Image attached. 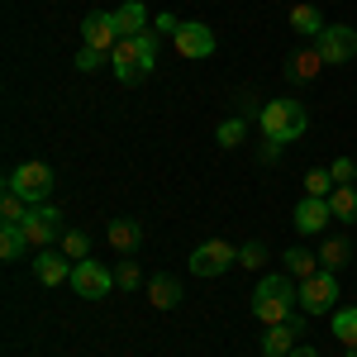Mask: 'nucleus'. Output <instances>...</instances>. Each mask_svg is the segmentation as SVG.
I'll list each match as a JSON object with an SVG mask.
<instances>
[{
    "mask_svg": "<svg viewBox=\"0 0 357 357\" xmlns=\"http://www.w3.org/2000/svg\"><path fill=\"white\" fill-rule=\"evenodd\" d=\"M296 305H301V291H296L291 276H262L257 291H252V319L272 329V324L296 319Z\"/></svg>",
    "mask_w": 357,
    "mask_h": 357,
    "instance_id": "f257e3e1",
    "label": "nucleus"
},
{
    "mask_svg": "<svg viewBox=\"0 0 357 357\" xmlns=\"http://www.w3.org/2000/svg\"><path fill=\"white\" fill-rule=\"evenodd\" d=\"M153 62H158V33H138V38H119L110 53V72L119 77L124 86H138L153 77Z\"/></svg>",
    "mask_w": 357,
    "mask_h": 357,
    "instance_id": "f03ea898",
    "label": "nucleus"
},
{
    "mask_svg": "<svg viewBox=\"0 0 357 357\" xmlns=\"http://www.w3.org/2000/svg\"><path fill=\"white\" fill-rule=\"evenodd\" d=\"M257 129H262V138H272V143H296L310 129V114L296 100H267L257 110Z\"/></svg>",
    "mask_w": 357,
    "mask_h": 357,
    "instance_id": "7ed1b4c3",
    "label": "nucleus"
},
{
    "mask_svg": "<svg viewBox=\"0 0 357 357\" xmlns=\"http://www.w3.org/2000/svg\"><path fill=\"white\" fill-rule=\"evenodd\" d=\"M5 191L24 195L29 205H48V195H53V167H43V162H20L10 176H5Z\"/></svg>",
    "mask_w": 357,
    "mask_h": 357,
    "instance_id": "20e7f679",
    "label": "nucleus"
},
{
    "mask_svg": "<svg viewBox=\"0 0 357 357\" xmlns=\"http://www.w3.org/2000/svg\"><path fill=\"white\" fill-rule=\"evenodd\" d=\"M333 305H338V276L329 267L301 281V314H333Z\"/></svg>",
    "mask_w": 357,
    "mask_h": 357,
    "instance_id": "39448f33",
    "label": "nucleus"
},
{
    "mask_svg": "<svg viewBox=\"0 0 357 357\" xmlns=\"http://www.w3.org/2000/svg\"><path fill=\"white\" fill-rule=\"evenodd\" d=\"M72 291H77L82 301H105V296L114 291V272L100 267L96 257H82V262L72 267Z\"/></svg>",
    "mask_w": 357,
    "mask_h": 357,
    "instance_id": "423d86ee",
    "label": "nucleus"
},
{
    "mask_svg": "<svg viewBox=\"0 0 357 357\" xmlns=\"http://www.w3.org/2000/svg\"><path fill=\"white\" fill-rule=\"evenodd\" d=\"M20 229H24V238H29V248H33V252L53 248L57 238L67 234V229H62V215H57L53 205H33V210H29V220L20 224Z\"/></svg>",
    "mask_w": 357,
    "mask_h": 357,
    "instance_id": "0eeeda50",
    "label": "nucleus"
},
{
    "mask_svg": "<svg viewBox=\"0 0 357 357\" xmlns=\"http://www.w3.org/2000/svg\"><path fill=\"white\" fill-rule=\"evenodd\" d=\"M119 43V24H114V10H91L82 20V48H96V53H114Z\"/></svg>",
    "mask_w": 357,
    "mask_h": 357,
    "instance_id": "6e6552de",
    "label": "nucleus"
},
{
    "mask_svg": "<svg viewBox=\"0 0 357 357\" xmlns=\"http://www.w3.org/2000/svg\"><path fill=\"white\" fill-rule=\"evenodd\" d=\"M234 262H238V248L224 243V238H210V243H200L191 252V272L195 276H224Z\"/></svg>",
    "mask_w": 357,
    "mask_h": 357,
    "instance_id": "1a4fd4ad",
    "label": "nucleus"
},
{
    "mask_svg": "<svg viewBox=\"0 0 357 357\" xmlns=\"http://www.w3.org/2000/svg\"><path fill=\"white\" fill-rule=\"evenodd\" d=\"M314 48L324 53V62H329V67H338V62H353V57H357V29L329 24L319 38H314Z\"/></svg>",
    "mask_w": 357,
    "mask_h": 357,
    "instance_id": "9d476101",
    "label": "nucleus"
},
{
    "mask_svg": "<svg viewBox=\"0 0 357 357\" xmlns=\"http://www.w3.org/2000/svg\"><path fill=\"white\" fill-rule=\"evenodd\" d=\"M172 43H176L181 57H210L215 53V29L200 24V20H186V24L172 33Z\"/></svg>",
    "mask_w": 357,
    "mask_h": 357,
    "instance_id": "9b49d317",
    "label": "nucleus"
},
{
    "mask_svg": "<svg viewBox=\"0 0 357 357\" xmlns=\"http://www.w3.org/2000/svg\"><path fill=\"white\" fill-rule=\"evenodd\" d=\"M72 257L62 252V248H43L38 257H33V276L43 281V286H62V281H72Z\"/></svg>",
    "mask_w": 357,
    "mask_h": 357,
    "instance_id": "f8f14e48",
    "label": "nucleus"
},
{
    "mask_svg": "<svg viewBox=\"0 0 357 357\" xmlns=\"http://www.w3.org/2000/svg\"><path fill=\"white\" fill-rule=\"evenodd\" d=\"M301 333H305V314L286 319V324H272V329L262 333V357H291V348H296Z\"/></svg>",
    "mask_w": 357,
    "mask_h": 357,
    "instance_id": "ddd939ff",
    "label": "nucleus"
},
{
    "mask_svg": "<svg viewBox=\"0 0 357 357\" xmlns=\"http://www.w3.org/2000/svg\"><path fill=\"white\" fill-rule=\"evenodd\" d=\"M324 67H329V62H324V53H319L314 43H305V48H296V53L286 57V67H281V72H286L291 82H314Z\"/></svg>",
    "mask_w": 357,
    "mask_h": 357,
    "instance_id": "4468645a",
    "label": "nucleus"
},
{
    "mask_svg": "<svg viewBox=\"0 0 357 357\" xmlns=\"http://www.w3.org/2000/svg\"><path fill=\"white\" fill-rule=\"evenodd\" d=\"M329 220H333V210H329V200H319V195H305L296 205V229L301 234H319Z\"/></svg>",
    "mask_w": 357,
    "mask_h": 357,
    "instance_id": "2eb2a0df",
    "label": "nucleus"
},
{
    "mask_svg": "<svg viewBox=\"0 0 357 357\" xmlns=\"http://www.w3.org/2000/svg\"><path fill=\"white\" fill-rule=\"evenodd\" d=\"M105 238H110L114 252H138L143 248V220H110Z\"/></svg>",
    "mask_w": 357,
    "mask_h": 357,
    "instance_id": "dca6fc26",
    "label": "nucleus"
},
{
    "mask_svg": "<svg viewBox=\"0 0 357 357\" xmlns=\"http://www.w3.org/2000/svg\"><path fill=\"white\" fill-rule=\"evenodd\" d=\"M281 262H286V276H291V281H310V276L324 267V262H319V252H310V248H286V252H281Z\"/></svg>",
    "mask_w": 357,
    "mask_h": 357,
    "instance_id": "f3484780",
    "label": "nucleus"
},
{
    "mask_svg": "<svg viewBox=\"0 0 357 357\" xmlns=\"http://www.w3.org/2000/svg\"><path fill=\"white\" fill-rule=\"evenodd\" d=\"M114 24H119V38L148 33V10H143V0H124V5L114 10Z\"/></svg>",
    "mask_w": 357,
    "mask_h": 357,
    "instance_id": "a211bd4d",
    "label": "nucleus"
},
{
    "mask_svg": "<svg viewBox=\"0 0 357 357\" xmlns=\"http://www.w3.org/2000/svg\"><path fill=\"white\" fill-rule=\"evenodd\" d=\"M148 301L158 305V310H176V305H181V281H176V276H153V281H148Z\"/></svg>",
    "mask_w": 357,
    "mask_h": 357,
    "instance_id": "6ab92c4d",
    "label": "nucleus"
},
{
    "mask_svg": "<svg viewBox=\"0 0 357 357\" xmlns=\"http://www.w3.org/2000/svg\"><path fill=\"white\" fill-rule=\"evenodd\" d=\"M291 29H296L301 38H310V43H314V38H319L329 24H324V15H319L314 5H291Z\"/></svg>",
    "mask_w": 357,
    "mask_h": 357,
    "instance_id": "aec40b11",
    "label": "nucleus"
},
{
    "mask_svg": "<svg viewBox=\"0 0 357 357\" xmlns=\"http://www.w3.org/2000/svg\"><path fill=\"white\" fill-rule=\"evenodd\" d=\"M24 252H29L24 229H20V224H0V257H5V262H20Z\"/></svg>",
    "mask_w": 357,
    "mask_h": 357,
    "instance_id": "412c9836",
    "label": "nucleus"
},
{
    "mask_svg": "<svg viewBox=\"0 0 357 357\" xmlns=\"http://www.w3.org/2000/svg\"><path fill=\"white\" fill-rule=\"evenodd\" d=\"M333 338H338L343 348H357V305L333 310Z\"/></svg>",
    "mask_w": 357,
    "mask_h": 357,
    "instance_id": "4be33fe9",
    "label": "nucleus"
},
{
    "mask_svg": "<svg viewBox=\"0 0 357 357\" xmlns=\"http://www.w3.org/2000/svg\"><path fill=\"white\" fill-rule=\"evenodd\" d=\"M329 210H333V220H348V224H357V186H333V195H329Z\"/></svg>",
    "mask_w": 357,
    "mask_h": 357,
    "instance_id": "5701e85b",
    "label": "nucleus"
},
{
    "mask_svg": "<svg viewBox=\"0 0 357 357\" xmlns=\"http://www.w3.org/2000/svg\"><path fill=\"white\" fill-rule=\"evenodd\" d=\"M319 262H324L329 272L348 267V262H353V243H348V238H324V248H319Z\"/></svg>",
    "mask_w": 357,
    "mask_h": 357,
    "instance_id": "b1692460",
    "label": "nucleus"
},
{
    "mask_svg": "<svg viewBox=\"0 0 357 357\" xmlns=\"http://www.w3.org/2000/svg\"><path fill=\"white\" fill-rule=\"evenodd\" d=\"M333 186H338V181H333L329 167H310V172H305V195H319V200H329Z\"/></svg>",
    "mask_w": 357,
    "mask_h": 357,
    "instance_id": "393cba45",
    "label": "nucleus"
},
{
    "mask_svg": "<svg viewBox=\"0 0 357 357\" xmlns=\"http://www.w3.org/2000/svg\"><path fill=\"white\" fill-rule=\"evenodd\" d=\"M29 205L24 195H15V191H5V200H0V224H24L29 220Z\"/></svg>",
    "mask_w": 357,
    "mask_h": 357,
    "instance_id": "a878e982",
    "label": "nucleus"
},
{
    "mask_svg": "<svg viewBox=\"0 0 357 357\" xmlns=\"http://www.w3.org/2000/svg\"><path fill=\"white\" fill-rule=\"evenodd\" d=\"M248 134V114H234V119H224L220 129H215V138H220V148H238Z\"/></svg>",
    "mask_w": 357,
    "mask_h": 357,
    "instance_id": "bb28decb",
    "label": "nucleus"
},
{
    "mask_svg": "<svg viewBox=\"0 0 357 357\" xmlns=\"http://www.w3.org/2000/svg\"><path fill=\"white\" fill-rule=\"evenodd\" d=\"M57 248H62V252H67L72 262H82L86 252H91V234H82V229H67V234L57 238Z\"/></svg>",
    "mask_w": 357,
    "mask_h": 357,
    "instance_id": "cd10ccee",
    "label": "nucleus"
},
{
    "mask_svg": "<svg viewBox=\"0 0 357 357\" xmlns=\"http://www.w3.org/2000/svg\"><path fill=\"white\" fill-rule=\"evenodd\" d=\"M262 262H267V248H262V243H243V248H238V267L257 272Z\"/></svg>",
    "mask_w": 357,
    "mask_h": 357,
    "instance_id": "c85d7f7f",
    "label": "nucleus"
},
{
    "mask_svg": "<svg viewBox=\"0 0 357 357\" xmlns=\"http://www.w3.org/2000/svg\"><path fill=\"white\" fill-rule=\"evenodd\" d=\"M138 281H143V276H138V267L124 257V262L114 267V286H119V291H138Z\"/></svg>",
    "mask_w": 357,
    "mask_h": 357,
    "instance_id": "c756f323",
    "label": "nucleus"
},
{
    "mask_svg": "<svg viewBox=\"0 0 357 357\" xmlns=\"http://www.w3.org/2000/svg\"><path fill=\"white\" fill-rule=\"evenodd\" d=\"M333 181H338V186H353V176H357V162L353 158H333Z\"/></svg>",
    "mask_w": 357,
    "mask_h": 357,
    "instance_id": "7c9ffc66",
    "label": "nucleus"
},
{
    "mask_svg": "<svg viewBox=\"0 0 357 357\" xmlns=\"http://www.w3.org/2000/svg\"><path fill=\"white\" fill-rule=\"evenodd\" d=\"M100 67H105V53H96V48L77 53V72H100Z\"/></svg>",
    "mask_w": 357,
    "mask_h": 357,
    "instance_id": "2f4dec72",
    "label": "nucleus"
},
{
    "mask_svg": "<svg viewBox=\"0 0 357 357\" xmlns=\"http://www.w3.org/2000/svg\"><path fill=\"white\" fill-rule=\"evenodd\" d=\"M176 15H158V20H153V33H158V38H162V33H176Z\"/></svg>",
    "mask_w": 357,
    "mask_h": 357,
    "instance_id": "473e14b6",
    "label": "nucleus"
},
{
    "mask_svg": "<svg viewBox=\"0 0 357 357\" xmlns=\"http://www.w3.org/2000/svg\"><path fill=\"white\" fill-rule=\"evenodd\" d=\"M276 158H281V143L267 138V143H262V162H276Z\"/></svg>",
    "mask_w": 357,
    "mask_h": 357,
    "instance_id": "72a5a7b5",
    "label": "nucleus"
},
{
    "mask_svg": "<svg viewBox=\"0 0 357 357\" xmlns=\"http://www.w3.org/2000/svg\"><path fill=\"white\" fill-rule=\"evenodd\" d=\"M291 357H319V348H310V343H296V348H291Z\"/></svg>",
    "mask_w": 357,
    "mask_h": 357,
    "instance_id": "f704fd0d",
    "label": "nucleus"
},
{
    "mask_svg": "<svg viewBox=\"0 0 357 357\" xmlns=\"http://www.w3.org/2000/svg\"><path fill=\"white\" fill-rule=\"evenodd\" d=\"M343 353H348V357H357V348H343Z\"/></svg>",
    "mask_w": 357,
    "mask_h": 357,
    "instance_id": "c9c22d12",
    "label": "nucleus"
}]
</instances>
